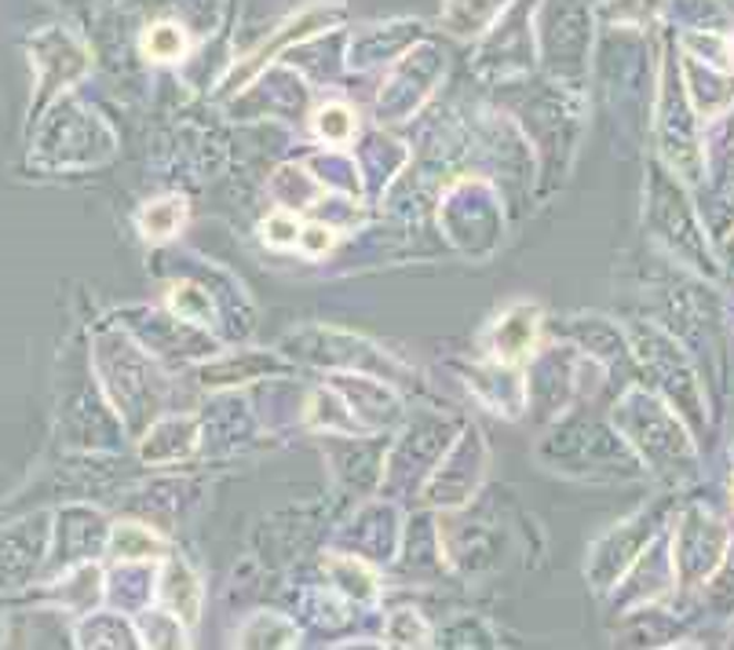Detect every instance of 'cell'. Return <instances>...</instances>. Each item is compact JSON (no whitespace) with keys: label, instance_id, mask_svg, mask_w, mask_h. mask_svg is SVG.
Here are the masks:
<instances>
[{"label":"cell","instance_id":"3957f363","mask_svg":"<svg viewBox=\"0 0 734 650\" xmlns=\"http://www.w3.org/2000/svg\"><path fill=\"white\" fill-rule=\"evenodd\" d=\"M352 128H355V117H352V111H344V106H326V111L318 114V132L326 139L344 143L347 136H352Z\"/></svg>","mask_w":734,"mask_h":650},{"label":"cell","instance_id":"6da1fadb","mask_svg":"<svg viewBox=\"0 0 734 650\" xmlns=\"http://www.w3.org/2000/svg\"><path fill=\"white\" fill-rule=\"evenodd\" d=\"M329 15H340V8H311V11H304V15H300V19L293 22V30H289V33H282V38L274 41V48L289 44V41H293V38H307V33H315V30L322 27V22L329 19ZM274 48H260V52L252 55V59H249V63H245L242 70H234V74H231V84L245 81L249 74H256V70H260V63H263V59H271V52H274Z\"/></svg>","mask_w":734,"mask_h":650},{"label":"cell","instance_id":"5b68a950","mask_svg":"<svg viewBox=\"0 0 734 650\" xmlns=\"http://www.w3.org/2000/svg\"><path fill=\"white\" fill-rule=\"evenodd\" d=\"M300 242H304L307 252H326L333 245V234L326 227H307V231H300Z\"/></svg>","mask_w":734,"mask_h":650},{"label":"cell","instance_id":"277c9868","mask_svg":"<svg viewBox=\"0 0 734 650\" xmlns=\"http://www.w3.org/2000/svg\"><path fill=\"white\" fill-rule=\"evenodd\" d=\"M263 238H268L271 245H296L300 227L296 220H289V216H271L268 227H263Z\"/></svg>","mask_w":734,"mask_h":650},{"label":"cell","instance_id":"7a4b0ae2","mask_svg":"<svg viewBox=\"0 0 734 650\" xmlns=\"http://www.w3.org/2000/svg\"><path fill=\"white\" fill-rule=\"evenodd\" d=\"M143 48H147L150 59H176V55H184L187 38H184V30L172 27V22H158V27L143 38Z\"/></svg>","mask_w":734,"mask_h":650}]
</instances>
